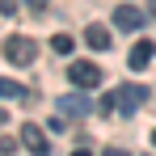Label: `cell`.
I'll return each instance as SVG.
<instances>
[{
    "mask_svg": "<svg viewBox=\"0 0 156 156\" xmlns=\"http://www.w3.org/2000/svg\"><path fill=\"white\" fill-rule=\"evenodd\" d=\"M84 42H89L93 51H110V42H114V34H110L105 26H89V30H84Z\"/></svg>",
    "mask_w": 156,
    "mask_h": 156,
    "instance_id": "obj_8",
    "label": "cell"
},
{
    "mask_svg": "<svg viewBox=\"0 0 156 156\" xmlns=\"http://www.w3.org/2000/svg\"><path fill=\"white\" fill-rule=\"evenodd\" d=\"M0 97H9V101H21V97H26V89H21L17 80H0Z\"/></svg>",
    "mask_w": 156,
    "mask_h": 156,
    "instance_id": "obj_9",
    "label": "cell"
},
{
    "mask_svg": "<svg viewBox=\"0 0 156 156\" xmlns=\"http://www.w3.org/2000/svg\"><path fill=\"white\" fill-rule=\"evenodd\" d=\"M152 144H156V131H152Z\"/></svg>",
    "mask_w": 156,
    "mask_h": 156,
    "instance_id": "obj_18",
    "label": "cell"
},
{
    "mask_svg": "<svg viewBox=\"0 0 156 156\" xmlns=\"http://www.w3.org/2000/svg\"><path fill=\"white\" fill-rule=\"evenodd\" d=\"M26 4H30V9H42V4H47V0H26Z\"/></svg>",
    "mask_w": 156,
    "mask_h": 156,
    "instance_id": "obj_14",
    "label": "cell"
},
{
    "mask_svg": "<svg viewBox=\"0 0 156 156\" xmlns=\"http://www.w3.org/2000/svg\"><path fill=\"white\" fill-rule=\"evenodd\" d=\"M21 148H30L34 156H47V152H51V144H47V135H42V131L34 127V122H26V127H21Z\"/></svg>",
    "mask_w": 156,
    "mask_h": 156,
    "instance_id": "obj_7",
    "label": "cell"
},
{
    "mask_svg": "<svg viewBox=\"0 0 156 156\" xmlns=\"http://www.w3.org/2000/svg\"><path fill=\"white\" fill-rule=\"evenodd\" d=\"M68 76H72L76 89H97V84H101V68L89 63V59H76V63L68 68Z\"/></svg>",
    "mask_w": 156,
    "mask_h": 156,
    "instance_id": "obj_2",
    "label": "cell"
},
{
    "mask_svg": "<svg viewBox=\"0 0 156 156\" xmlns=\"http://www.w3.org/2000/svg\"><path fill=\"white\" fill-rule=\"evenodd\" d=\"M72 156H93V152H84V148H76V152H72Z\"/></svg>",
    "mask_w": 156,
    "mask_h": 156,
    "instance_id": "obj_16",
    "label": "cell"
},
{
    "mask_svg": "<svg viewBox=\"0 0 156 156\" xmlns=\"http://www.w3.org/2000/svg\"><path fill=\"white\" fill-rule=\"evenodd\" d=\"M51 47H55L59 55H68V51H72V34H55V38H51Z\"/></svg>",
    "mask_w": 156,
    "mask_h": 156,
    "instance_id": "obj_10",
    "label": "cell"
},
{
    "mask_svg": "<svg viewBox=\"0 0 156 156\" xmlns=\"http://www.w3.org/2000/svg\"><path fill=\"white\" fill-rule=\"evenodd\" d=\"M152 55H156V42H148V38H139V42L131 47V55H127V68H131V72H144V68L152 63Z\"/></svg>",
    "mask_w": 156,
    "mask_h": 156,
    "instance_id": "obj_4",
    "label": "cell"
},
{
    "mask_svg": "<svg viewBox=\"0 0 156 156\" xmlns=\"http://www.w3.org/2000/svg\"><path fill=\"white\" fill-rule=\"evenodd\" d=\"M101 156H131V152H122V148H105Z\"/></svg>",
    "mask_w": 156,
    "mask_h": 156,
    "instance_id": "obj_13",
    "label": "cell"
},
{
    "mask_svg": "<svg viewBox=\"0 0 156 156\" xmlns=\"http://www.w3.org/2000/svg\"><path fill=\"white\" fill-rule=\"evenodd\" d=\"M144 101H148V89H144V84H122V89H118V114L131 118Z\"/></svg>",
    "mask_w": 156,
    "mask_h": 156,
    "instance_id": "obj_3",
    "label": "cell"
},
{
    "mask_svg": "<svg viewBox=\"0 0 156 156\" xmlns=\"http://www.w3.org/2000/svg\"><path fill=\"white\" fill-rule=\"evenodd\" d=\"M34 55H38V42H34V38H26V34L4 38V59H9V63L26 68V63H34Z\"/></svg>",
    "mask_w": 156,
    "mask_h": 156,
    "instance_id": "obj_1",
    "label": "cell"
},
{
    "mask_svg": "<svg viewBox=\"0 0 156 156\" xmlns=\"http://www.w3.org/2000/svg\"><path fill=\"white\" fill-rule=\"evenodd\" d=\"M114 26L127 30V34H135V30L144 26V13H139L135 4H118V9H114Z\"/></svg>",
    "mask_w": 156,
    "mask_h": 156,
    "instance_id": "obj_5",
    "label": "cell"
},
{
    "mask_svg": "<svg viewBox=\"0 0 156 156\" xmlns=\"http://www.w3.org/2000/svg\"><path fill=\"white\" fill-rule=\"evenodd\" d=\"M148 13H152V17H156V0H148Z\"/></svg>",
    "mask_w": 156,
    "mask_h": 156,
    "instance_id": "obj_15",
    "label": "cell"
},
{
    "mask_svg": "<svg viewBox=\"0 0 156 156\" xmlns=\"http://www.w3.org/2000/svg\"><path fill=\"white\" fill-rule=\"evenodd\" d=\"M0 122H9V118H4V114H0Z\"/></svg>",
    "mask_w": 156,
    "mask_h": 156,
    "instance_id": "obj_17",
    "label": "cell"
},
{
    "mask_svg": "<svg viewBox=\"0 0 156 156\" xmlns=\"http://www.w3.org/2000/svg\"><path fill=\"white\" fill-rule=\"evenodd\" d=\"M59 114H63V118H84V114H89V97H84V93H63V97H59Z\"/></svg>",
    "mask_w": 156,
    "mask_h": 156,
    "instance_id": "obj_6",
    "label": "cell"
},
{
    "mask_svg": "<svg viewBox=\"0 0 156 156\" xmlns=\"http://www.w3.org/2000/svg\"><path fill=\"white\" fill-rule=\"evenodd\" d=\"M0 13H4V17H13V13H17V0H0Z\"/></svg>",
    "mask_w": 156,
    "mask_h": 156,
    "instance_id": "obj_12",
    "label": "cell"
},
{
    "mask_svg": "<svg viewBox=\"0 0 156 156\" xmlns=\"http://www.w3.org/2000/svg\"><path fill=\"white\" fill-rule=\"evenodd\" d=\"M9 152H17V139H9V135H4V139H0V156H9Z\"/></svg>",
    "mask_w": 156,
    "mask_h": 156,
    "instance_id": "obj_11",
    "label": "cell"
}]
</instances>
